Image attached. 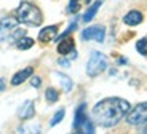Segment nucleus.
<instances>
[{
    "label": "nucleus",
    "mask_w": 147,
    "mask_h": 134,
    "mask_svg": "<svg viewBox=\"0 0 147 134\" xmlns=\"http://www.w3.org/2000/svg\"><path fill=\"white\" fill-rule=\"evenodd\" d=\"M131 105L121 98H106L93 107V120L102 128H112L128 115Z\"/></svg>",
    "instance_id": "f257e3e1"
},
{
    "label": "nucleus",
    "mask_w": 147,
    "mask_h": 134,
    "mask_svg": "<svg viewBox=\"0 0 147 134\" xmlns=\"http://www.w3.org/2000/svg\"><path fill=\"white\" fill-rule=\"evenodd\" d=\"M16 19L26 26L37 27L43 21V15H42V11L35 5L29 3V2H21L18 10H16Z\"/></svg>",
    "instance_id": "f03ea898"
},
{
    "label": "nucleus",
    "mask_w": 147,
    "mask_h": 134,
    "mask_svg": "<svg viewBox=\"0 0 147 134\" xmlns=\"http://www.w3.org/2000/svg\"><path fill=\"white\" fill-rule=\"evenodd\" d=\"M74 128L77 129V134H94V125L86 115V104H80L75 110Z\"/></svg>",
    "instance_id": "7ed1b4c3"
},
{
    "label": "nucleus",
    "mask_w": 147,
    "mask_h": 134,
    "mask_svg": "<svg viewBox=\"0 0 147 134\" xmlns=\"http://www.w3.org/2000/svg\"><path fill=\"white\" fill-rule=\"evenodd\" d=\"M107 69V58L101 51H91L90 59L86 62V73L90 77H98Z\"/></svg>",
    "instance_id": "20e7f679"
},
{
    "label": "nucleus",
    "mask_w": 147,
    "mask_h": 134,
    "mask_svg": "<svg viewBox=\"0 0 147 134\" xmlns=\"http://www.w3.org/2000/svg\"><path fill=\"white\" fill-rule=\"evenodd\" d=\"M126 123L134 125V126L147 123V102H141L134 109L129 110L128 115H126Z\"/></svg>",
    "instance_id": "39448f33"
},
{
    "label": "nucleus",
    "mask_w": 147,
    "mask_h": 134,
    "mask_svg": "<svg viewBox=\"0 0 147 134\" xmlns=\"http://www.w3.org/2000/svg\"><path fill=\"white\" fill-rule=\"evenodd\" d=\"M82 40H96L102 43L104 37H106V29L104 26H91V27H86V29L82 30Z\"/></svg>",
    "instance_id": "423d86ee"
},
{
    "label": "nucleus",
    "mask_w": 147,
    "mask_h": 134,
    "mask_svg": "<svg viewBox=\"0 0 147 134\" xmlns=\"http://www.w3.org/2000/svg\"><path fill=\"white\" fill-rule=\"evenodd\" d=\"M18 19L15 18H3L0 19V42H5L7 38H10V35L13 34V30L18 27Z\"/></svg>",
    "instance_id": "0eeeda50"
},
{
    "label": "nucleus",
    "mask_w": 147,
    "mask_h": 134,
    "mask_svg": "<svg viewBox=\"0 0 147 134\" xmlns=\"http://www.w3.org/2000/svg\"><path fill=\"white\" fill-rule=\"evenodd\" d=\"M56 37H58V26H47L38 32V42L50 43L51 40H56Z\"/></svg>",
    "instance_id": "6e6552de"
},
{
    "label": "nucleus",
    "mask_w": 147,
    "mask_h": 134,
    "mask_svg": "<svg viewBox=\"0 0 147 134\" xmlns=\"http://www.w3.org/2000/svg\"><path fill=\"white\" fill-rule=\"evenodd\" d=\"M34 115H35V105H34V101H26L18 110V116L21 120H30V118H34Z\"/></svg>",
    "instance_id": "1a4fd4ad"
},
{
    "label": "nucleus",
    "mask_w": 147,
    "mask_h": 134,
    "mask_svg": "<svg viewBox=\"0 0 147 134\" xmlns=\"http://www.w3.org/2000/svg\"><path fill=\"white\" fill-rule=\"evenodd\" d=\"M74 48H75V43H74L72 37H64L58 42V53L63 56H67L69 53H72Z\"/></svg>",
    "instance_id": "9d476101"
},
{
    "label": "nucleus",
    "mask_w": 147,
    "mask_h": 134,
    "mask_svg": "<svg viewBox=\"0 0 147 134\" xmlns=\"http://www.w3.org/2000/svg\"><path fill=\"white\" fill-rule=\"evenodd\" d=\"M32 73H34L32 67H26V69H22V70H18L15 75L11 77V85L13 86H18V85L24 83L29 77H32Z\"/></svg>",
    "instance_id": "9b49d317"
},
{
    "label": "nucleus",
    "mask_w": 147,
    "mask_h": 134,
    "mask_svg": "<svg viewBox=\"0 0 147 134\" xmlns=\"http://www.w3.org/2000/svg\"><path fill=\"white\" fill-rule=\"evenodd\" d=\"M142 19H144L142 13L138 11V10H131L123 16V22H125L126 26H138V24L142 22Z\"/></svg>",
    "instance_id": "f8f14e48"
},
{
    "label": "nucleus",
    "mask_w": 147,
    "mask_h": 134,
    "mask_svg": "<svg viewBox=\"0 0 147 134\" xmlns=\"http://www.w3.org/2000/svg\"><path fill=\"white\" fill-rule=\"evenodd\" d=\"M18 134H40V123L37 121H27L18 128Z\"/></svg>",
    "instance_id": "ddd939ff"
},
{
    "label": "nucleus",
    "mask_w": 147,
    "mask_h": 134,
    "mask_svg": "<svg viewBox=\"0 0 147 134\" xmlns=\"http://www.w3.org/2000/svg\"><path fill=\"white\" fill-rule=\"evenodd\" d=\"M101 5H102V0H96L94 3H93L88 10L85 11V15L82 16V21H83V22H90L91 19H94V16H96V13L99 11Z\"/></svg>",
    "instance_id": "4468645a"
},
{
    "label": "nucleus",
    "mask_w": 147,
    "mask_h": 134,
    "mask_svg": "<svg viewBox=\"0 0 147 134\" xmlns=\"http://www.w3.org/2000/svg\"><path fill=\"white\" fill-rule=\"evenodd\" d=\"M55 77H56V78H59V81H61V86H63V90L66 91V93H69V91L74 88L72 80H70L67 75H64V73H61V72H55Z\"/></svg>",
    "instance_id": "2eb2a0df"
},
{
    "label": "nucleus",
    "mask_w": 147,
    "mask_h": 134,
    "mask_svg": "<svg viewBox=\"0 0 147 134\" xmlns=\"http://www.w3.org/2000/svg\"><path fill=\"white\" fill-rule=\"evenodd\" d=\"M34 46V40L30 38V37H21V38L16 42V48L18 50H21V51H24V50H30V48Z\"/></svg>",
    "instance_id": "dca6fc26"
},
{
    "label": "nucleus",
    "mask_w": 147,
    "mask_h": 134,
    "mask_svg": "<svg viewBox=\"0 0 147 134\" xmlns=\"http://www.w3.org/2000/svg\"><path fill=\"white\" fill-rule=\"evenodd\" d=\"M45 99H47L50 104H55L56 101L59 99V93H58V90L56 88H47V91H45Z\"/></svg>",
    "instance_id": "f3484780"
},
{
    "label": "nucleus",
    "mask_w": 147,
    "mask_h": 134,
    "mask_svg": "<svg viewBox=\"0 0 147 134\" xmlns=\"http://www.w3.org/2000/svg\"><path fill=\"white\" fill-rule=\"evenodd\" d=\"M82 7V0H70L69 5L66 8V13L67 15H74V13H77Z\"/></svg>",
    "instance_id": "a211bd4d"
},
{
    "label": "nucleus",
    "mask_w": 147,
    "mask_h": 134,
    "mask_svg": "<svg viewBox=\"0 0 147 134\" xmlns=\"http://www.w3.org/2000/svg\"><path fill=\"white\" fill-rule=\"evenodd\" d=\"M136 50H138V53H139V55L147 56V37H142L141 40H138Z\"/></svg>",
    "instance_id": "6ab92c4d"
},
{
    "label": "nucleus",
    "mask_w": 147,
    "mask_h": 134,
    "mask_svg": "<svg viewBox=\"0 0 147 134\" xmlns=\"http://www.w3.org/2000/svg\"><path fill=\"white\" fill-rule=\"evenodd\" d=\"M64 115H66V110H64V109H59L58 112L53 115L51 121H50V126H56L58 123H61V120L64 118Z\"/></svg>",
    "instance_id": "aec40b11"
},
{
    "label": "nucleus",
    "mask_w": 147,
    "mask_h": 134,
    "mask_svg": "<svg viewBox=\"0 0 147 134\" xmlns=\"http://www.w3.org/2000/svg\"><path fill=\"white\" fill-rule=\"evenodd\" d=\"M24 35H26V30H24V29H18V27H16V29L13 30V34L10 35V38L16 43V42H18V40L21 38V37H24Z\"/></svg>",
    "instance_id": "412c9836"
},
{
    "label": "nucleus",
    "mask_w": 147,
    "mask_h": 134,
    "mask_svg": "<svg viewBox=\"0 0 147 134\" xmlns=\"http://www.w3.org/2000/svg\"><path fill=\"white\" fill-rule=\"evenodd\" d=\"M30 85H32L34 88H40L42 78H40V77H32V80H30Z\"/></svg>",
    "instance_id": "4be33fe9"
},
{
    "label": "nucleus",
    "mask_w": 147,
    "mask_h": 134,
    "mask_svg": "<svg viewBox=\"0 0 147 134\" xmlns=\"http://www.w3.org/2000/svg\"><path fill=\"white\" fill-rule=\"evenodd\" d=\"M59 65H63V67H69V65H70V61H69V59H59Z\"/></svg>",
    "instance_id": "5701e85b"
},
{
    "label": "nucleus",
    "mask_w": 147,
    "mask_h": 134,
    "mask_svg": "<svg viewBox=\"0 0 147 134\" xmlns=\"http://www.w3.org/2000/svg\"><path fill=\"white\" fill-rule=\"evenodd\" d=\"M139 134H147V123H144V126L139 128Z\"/></svg>",
    "instance_id": "b1692460"
},
{
    "label": "nucleus",
    "mask_w": 147,
    "mask_h": 134,
    "mask_svg": "<svg viewBox=\"0 0 147 134\" xmlns=\"http://www.w3.org/2000/svg\"><path fill=\"white\" fill-rule=\"evenodd\" d=\"M5 90V80L3 78H0V93Z\"/></svg>",
    "instance_id": "393cba45"
},
{
    "label": "nucleus",
    "mask_w": 147,
    "mask_h": 134,
    "mask_svg": "<svg viewBox=\"0 0 147 134\" xmlns=\"http://www.w3.org/2000/svg\"><path fill=\"white\" fill-rule=\"evenodd\" d=\"M118 64H126V59H118Z\"/></svg>",
    "instance_id": "a878e982"
},
{
    "label": "nucleus",
    "mask_w": 147,
    "mask_h": 134,
    "mask_svg": "<svg viewBox=\"0 0 147 134\" xmlns=\"http://www.w3.org/2000/svg\"><path fill=\"white\" fill-rule=\"evenodd\" d=\"M85 2H86V3H90V2H91V0H85Z\"/></svg>",
    "instance_id": "bb28decb"
}]
</instances>
